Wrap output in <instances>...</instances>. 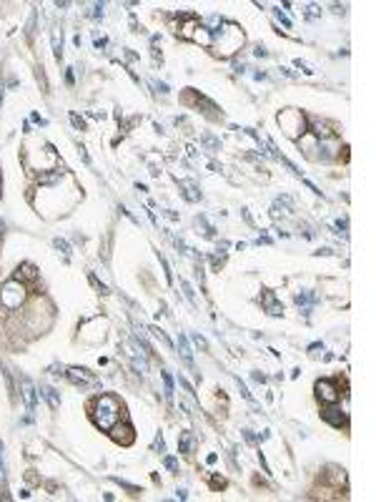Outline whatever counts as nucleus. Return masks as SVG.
Instances as JSON below:
<instances>
[{
  "instance_id": "obj_1",
  "label": "nucleus",
  "mask_w": 376,
  "mask_h": 502,
  "mask_svg": "<svg viewBox=\"0 0 376 502\" xmlns=\"http://www.w3.org/2000/svg\"><path fill=\"white\" fill-rule=\"evenodd\" d=\"M121 412H123V404L118 402V397L113 394H101L93 404V422L103 430V432H111L118 422H121Z\"/></svg>"
},
{
  "instance_id": "obj_2",
  "label": "nucleus",
  "mask_w": 376,
  "mask_h": 502,
  "mask_svg": "<svg viewBox=\"0 0 376 502\" xmlns=\"http://www.w3.org/2000/svg\"><path fill=\"white\" fill-rule=\"evenodd\" d=\"M25 301V284L18 279H10L0 286V304L5 309H18Z\"/></svg>"
},
{
  "instance_id": "obj_3",
  "label": "nucleus",
  "mask_w": 376,
  "mask_h": 502,
  "mask_svg": "<svg viewBox=\"0 0 376 502\" xmlns=\"http://www.w3.org/2000/svg\"><path fill=\"white\" fill-rule=\"evenodd\" d=\"M278 123H281V128L286 131V136H291V138H296L299 133L306 131V118H304V113H301V111H294V108H286L284 113H278Z\"/></svg>"
},
{
  "instance_id": "obj_4",
  "label": "nucleus",
  "mask_w": 376,
  "mask_h": 502,
  "mask_svg": "<svg viewBox=\"0 0 376 502\" xmlns=\"http://www.w3.org/2000/svg\"><path fill=\"white\" fill-rule=\"evenodd\" d=\"M339 387H336V382H331V379H319L316 382V397L324 402V404H336L339 402Z\"/></svg>"
},
{
  "instance_id": "obj_5",
  "label": "nucleus",
  "mask_w": 376,
  "mask_h": 502,
  "mask_svg": "<svg viewBox=\"0 0 376 502\" xmlns=\"http://www.w3.org/2000/svg\"><path fill=\"white\" fill-rule=\"evenodd\" d=\"M65 377H68L70 382H75V384H83V387H93V384H98L96 374H90L88 369H78V367H70V369L65 372Z\"/></svg>"
},
{
  "instance_id": "obj_6",
  "label": "nucleus",
  "mask_w": 376,
  "mask_h": 502,
  "mask_svg": "<svg viewBox=\"0 0 376 502\" xmlns=\"http://www.w3.org/2000/svg\"><path fill=\"white\" fill-rule=\"evenodd\" d=\"M20 389H23L25 407H28V412L33 414V412H35V404H38V392H35V384H33L28 377H23V382H20Z\"/></svg>"
},
{
  "instance_id": "obj_7",
  "label": "nucleus",
  "mask_w": 376,
  "mask_h": 502,
  "mask_svg": "<svg viewBox=\"0 0 376 502\" xmlns=\"http://www.w3.org/2000/svg\"><path fill=\"white\" fill-rule=\"evenodd\" d=\"M261 304H263V309H266L271 316H281V314H284V304H281V301L276 299V294L268 291V289L261 294Z\"/></svg>"
},
{
  "instance_id": "obj_8",
  "label": "nucleus",
  "mask_w": 376,
  "mask_h": 502,
  "mask_svg": "<svg viewBox=\"0 0 376 502\" xmlns=\"http://www.w3.org/2000/svg\"><path fill=\"white\" fill-rule=\"evenodd\" d=\"M321 417H324L329 425H334V427H346V422H349V420H346V414H341V409H336L334 404H331V407H326V409L321 412Z\"/></svg>"
},
{
  "instance_id": "obj_9",
  "label": "nucleus",
  "mask_w": 376,
  "mask_h": 502,
  "mask_svg": "<svg viewBox=\"0 0 376 502\" xmlns=\"http://www.w3.org/2000/svg\"><path fill=\"white\" fill-rule=\"evenodd\" d=\"M128 357L133 359V367H136V372H146V369H148V364H146L143 354H141V352H138V349H136L133 344L128 347Z\"/></svg>"
},
{
  "instance_id": "obj_10",
  "label": "nucleus",
  "mask_w": 376,
  "mask_h": 502,
  "mask_svg": "<svg viewBox=\"0 0 376 502\" xmlns=\"http://www.w3.org/2000/svg\"><path fill=\"white\" fill-rule=\"evenodd\" d=\"M50 40H53V53L60 58L63 55V28H53V33H50Z\"/></svg>"
},
{
  "instance_id": "obj_11",
  "label": "nucleus",
  "mask_w": 376,
  "mask_h": 502,
  "mask_svg": "<svg viewBox=\"0 0 376 502\" xmlns=\"http://www.w3.org/2000/svg\"><path fill=\"white\" fill-rule=\"evenodd\" d=\"M178 352H181V357H183V362L188 367H193V352H191V344H188V339L183 334L178 337Z\"/></svg>"
},
{
  "instance_id": "obj_12",
  "label": "nucleus",
  "mask_w": 376,
  "mask_h": 502,
  "mask_svg": "<svg viewBox=\"0 0 376 502\" xmlns=\"http://www.w3.org/2000/svg\"><path fill=\"white\" fill-rule=\"evenodd\" d=\"M40 394L48 399L50 409H58V407H60V397L55 394V389H53V387H40Z\"/></svg>"
},
{
  "instance_id": "obj_13",
  "label": "nucleus",
  "mask_w": 376,
  "mask_h": 502,
  "mask_svg": "<svg viewBox=\"0 0 376 502\" xmlns=\"http://www.w3.org/2000/svg\"><path fill=\"white\" fill-rule=\"evenodd\" d=\"M13 279H35V266L33 264H23V266H18V271H15V276Z\"/></svg>"
},
{
  "instance_id": "obj_14",
  "label": "nucleus",
  "mask_w": 376,
  "mask_h": 502,
  "mask_svg": "<svg viewBox=\"0 0 376 502\" xmlns=\"http://www.w3.org/2000/svg\"><path fill=\"white\" fill-rule=\"evenodd\" d=\"M181 189H183V194H186L188 201H198V199H201V194L196 191V186H193L191 181H183V184H181Z\"/></svg>"
},
{
  "instance_id": "obj_15",
  "label": "nucleus",
  "mask_w": 376,
  "mask_h": 502,
  "mask_svg": "<svg viewBox=\"0 0 376 502\" xmlns=\"http://www.w3.org/2000/svg\"><path fill=\"white\" fill-rule=\"evenodd\" d=\"M193 447H196V440H193V435H183L181 437V442H178V450L181 452H193Z\"/></svg>"
},
{
  "instance_id": "obj_16",
  "label": "nucleus",
  "mask_w": 376,
  "mask_h": 502,
  "mask_svg": "<svg viewBox=\"0 0 376 502\" xmlns=\"http://www.w3.org/2000/svg\"><path fill=\"white\" fill-rule=\"evenodd\" d=\"M161 377H163V387H166V399H171L173 397V379H171L168 372H161Z\"/></svg>"
},
{
  "instance_id": "obj_17",
  "label": "nucleus",
  "mask_w": 376,
  "mask_h": 502,
  "mask_svg": "<svg viewBox=\"0 0 376 502\" xmlns=\"http://www.w3.org/2000/svg\"><path fill=\"white\" fill-rule=\"evenodd\" d=\"M151 334H153L156 339H161V342H163L166 347H171V339H168V337L163 334V329H158V326H151Z\"/></svg>"
},
{
  "instance_id": "obj_18",
  "label": "nucleus",
  "mask_w": 376,
  "mask_h": 502,
  "mask_svg": "<svg viewBox=\"0 0 376 502\" xmlns=\"http://www.w3.org/2000/svg\"><path fill=\"white\" fill-rule=\"evenodd\" d=\"M53 246H55L58 251H63L65 256H70V246H68V241H65V239H55V241H53Z\"/></svg>"
},
{
  "instance_id": "obj_19",
  "label": "nucleus",
  "mask_w": 376,
  "mask_h": 502,
  "mask_svg": "<svg viewBox=\"0 0 376 502\" xmlns=\"http://www.w3.org/2000/svg\"><path fill=\"white\" fill-rule=\"evenodd\" d=\"M181 289H183V294H186V299L191 304H196V296H193V286L188 284V281H181Z\"/></svg>"
},
{
  "instance_id": "obj_20",
  "label": "nucleus",
  "mask_w": 376,
  "mask_h": 502,
  "mask_svg": "<svg viewBox=\"0 0 376 502\" xmlns=\"http://www.w3.org/2000/svg\"><path fill=\"white\" fill-rule=\"evenodd\" d=\"M309 301H314V294H311V291L296 294V304H299V306H301V304H309Z\"/></svg>"
},
{
  "instance_id": "obj_21",
  "label": "nucleus",
  "mask_w": 376,
  "mask_h": 502,
  "mask_svg": "<svg viewBox=\"0 0 376 502\" xmlns=\"http://www.w3.org/2000/svg\"><path fill=\"white\" fill-rule=\"evenodd\" d=\"M0 485H5V455H3V442H0Z\"/></svg>"
},
{
  "instance_id": "obj_22",
  "label": "nucleus",
  "mask_w": 376,
  "mask_h": 502,
  "mask_svg": "<svg viewBox=\"0 0 376 502\" xmlns=\"http://www.w3.org/2000/svg\"><path fill=\"white\" fill-rule=\"evenodd\" d=\"M203 143H206V146H208V148H213V151H216V148H218V146H221V143H218V141H216V138H211V136H203Z\"/></svg>"
},
{
  "instance_id": "obj_23",
  "label": "nucleus",
  "mask_w": 376,
  "mask_h": 502,
  "mask_svg": "<svg viewBox=\"0 0 376 502\" xmlns=\"http://www.w3.org/2000/svg\"><path fill=\"white\" fill-rule=\"evenodd\" d=\"M163 465H166L171 472H176V470H178V462H176L173 457H166V460H163Z\"/></svg>"
},
{
  "instance_id": "obj_24",
  "label": "nucleus",
  "mask_w": 376,
  "mask_h": 502,
  "mask_svg": "<svg viewBox=\"0 0 376 502\" xmlns=\"http://www.w3.org/2000/svg\"><path fill=\"white\" fill-rule=\"evenodd\" d=\"M273 13H276V18H278V20H281V23H284L286 28H291V20H289V18H286V15L281 13V10H273Z\"/></svg>"
},
{
  "instance_id": "obj_25",
  "label": "nucleus",
  "mask_w": 376,
  "mask_h": 502,
  "mask_svg": "<svg viewBox=\"0 0 376 502\" xmlns=\"http://www.w3.org/2000/svg\"><path fill=\"white\" fill-rule=\"evenodd\" d=\"M309 18H316L319 15V5H309V13H306Z\"/></svg>"
},
{
  "instance_id": "obj_26",
  "label": "nucleus",
  "mask_w": 376,
  "mask_h": 502,
  "mask_svg": "<svg viewBox=\"0 0 376 502\" xmlns=\"http://www.w3.org/2000/svg\"><path fill=\"white\" fill-rule=\"evenodd\" d=\"M211 485H213V487H216V490H218V487H223V485H226V482H223V480H221V477H213V480H211Z\"/></svg>"
},
{
  "instance_id": "obj_27",
  "label": "nucleus",
  "mask_w": 376,
  "mask_h": 502,
  "mask_svg": "<svg viewBox=\"0 0 376 502\" xmlns=\"http://www.w3.org/2000/svg\"><path fill=\"white\" fill-rule=\"evenodd\" d=\"M93 15L101 18V15H103V5H93Z\"/></svg>"
},
{
  "instance_id": "obj_28",
  "label": "nucleus",
  "mask_w": 376,
  "mask_h": 502,
  "mask_svg": "<svg viewBox=\"0 0 376 502\" xmlns=\"http://www.w3.org/2000/svg\"><path fill=\"white\" fill-rule=\"evenodd\" d=\"M163 447H166V442H163V437H156V450H161V452H163Z\"/></svg>"
},
{
  "instance_id": "obj_29",
  "label": "nucleus",
  "mask_w": 376,
  "mask_h": 502,
  "mask_svg": "<svg viewBox=\"0 0 376 502\" xmlns=\"http://www.w3.org/2000/svg\"><path fill=\"white\" fill-rule=\"evenodd\" d=\"M3 231H5V224H3V221H0V236H3Z\"/></svg>"
}]
</instances>
